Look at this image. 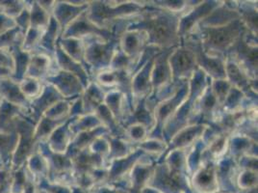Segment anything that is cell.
Returning <instances> with one entry per match:
<instances>
[{"label":"cell","mask_w":258,"mask_h":193,"mask_svg":"<svg viewBox=\"0 0 258 193\" xmlns=\"http://www.w3.org/2000/svg\"><path fill=\"white\" fill-rule=\"evenodd\" d=\"M59 47L67 54L71 59L76 61L77 63L82 64L84 61V42L82 40L67 38L62 39L60 38L58 41Z\"/></svg>","instance_id":"603a6c76"},{"label":"cell","mask_w":258,"mask_h":193,"mask_svg":"<svg viewBox=\"0 0 258 193\" xmlns=\"http://www.w3.org/2000/svg\"><path fill=\"white\" fill-rule=\"evenodd\" d=\"M153 61L154 57L149 59L136 74L132 75L130 80V90L135 101H142L150 96L152 92L151 77Z\"/></svg>","instance_id":"7c38bea8"},{"label":"cell","mask_w":258,"mask_h":193,"mask_svg":"<svg viewBox=\"0 0 258 193\" xmlns=\"http://www.w3.org/2000/svg\"><path fill=\"white\" fill-rule=\"evenodd\" d=\"M137 150L141 151L144 155H149L153 157H159L165 151L168 150V144L164 139L158 137H148L136 146Z\"/></svg>","instance_id":"d4e9b609"},{"label":"cell","mask_w":258,"mask_h":193,"mask_svg":"<svg viewBox=\"0 0 258 193\" xmlns=\"http://www.w3.org/2000/svg\"><path fill=\"white\" fill-rule=\"evenodd\" d=\"M209 128L205 124L186 125L178 129L169 140L168 150H186L191 148L197 142L203 139Z\"/></svg>","instance_id":"9c48e42d"},{"label":"cell","mask_w":258,"mask_h":193,"mask_svg":"<svg viewBox=\"0 0 258 193\" xmlns=\"http://www.w3.org/2000/svg\"><path fill=\"white\" fill-rule=\"evenodd\" d=\"M147 45H149L148 35L146 31L138 28L125 29L118 41L119 52L135 64Z\"/></svg>","instance_id":"52a82bcc"},{"label":"cell","mask_w":258,"mask_h":193,"mask_svg":"<svg viewBox=\"0 0 258 193\" xmlns=\"http://www.w3.org/2000/svg\"><path fill=\"white\" fill-rule=\"evenodd\" d=\"M0 68H8L15 70L14 59L10 49H0Z\"/></svg>","instance_id":"836d02e7"},{"label":"cell","mask_w":258,"mask_h":193,"mask_svg":"<svg viewBox=\"0 0 258 193\" xmlns=\"http://www.w3.org/2000/svg\"><path fill=\"white\" fill-rule=\"evenodd\" d=\"M104 96L105 92L100 86L97 83H88L80 99L83 114L95 113L97 108L103 104Z\"/></svg>","instance_id":"2e32d148"},{"label":"cell","mask_w":258,"mask_h":193,"mask_svg":"<svg viewBox=\"0 0 258 193\" xmlns=\"http://www.w3.org/2000/svg\"><path fill=\"white\" fill-rule=\"evenodd\" d=\"M237 183L243 189H248L257 185V171L242 169L237 178Z\"/></svg>","instance_id":"4dcf8cb0"},{"label":"cell","mask_w":258,"mask_h":193,"mask_svg":"<svg viewBox=\"0 0 258 193\" xmlns=\"http://www.w3.org/2000/svg\"><path fill=\"white\" fill-rule=\"evenodd\" d=\"M24 32L19 27L0 35V49H10L16 44L22 45Z\"/></svg>","instance_id":"f546056e"},{"label":"cell","mask_w":258,"mask_h":193,"mask_svg":"<svg viewBox=\"0 0 258 193\" xmlns=\"http://www.w3.org/2000/svg\"><path fill=\"white\" fill-rule=\"evenodd\" d=\"M24 165L26 170L32 176L36 182L43 179H46L48 176L49 168L47 160L43 154L37 149V147L35 152L27 159Z\"/></svg>","instance_id":"ac0fdd59"},{"label":"cell","mask_w":258,"mask_h":193,"mask_svg":"<svg viewBox=\"0 0 258 193\" xmlns=\"http://www.w3.org/2000/svg\"><path fill=\"white\" fill-rule=\"evenodd\" d=\"M125 95L123 92L119 90H111L108 93H105L103 104L112 113V115L119 123L121 117L124 115L125 108Z\"/></svg>","instance_id":"44dd1931"},{"label":"cell","mask_w":258,"mask_h":193,"mask_svg":"<svg viewBox=\"0 0 258 193\" xmlns=\"http://www.w3.org/2000/svg\"><path fill=\"white\" fill-rule=\"evenodd\" d=\"M10 52L14 59V64H15L14 76L12 79L17 82H20L25 75L27 67L31 58V54L22 51L21 44H16L10 47Z\"/></svg>","instance_id":"7402d4cb"},{"label":"cell","mask_w":258,"mask_h":193,"mask_svg":"<svg viewBox=\"0 0 258 193\" xmlns=\"http://www.w3.org/2000/svg\"><path fill=\"white\" fill-rule=\"evenodd\" d=\"M25 8V1H0V12L16 19Z\"/></svg>","instance_id":"1f68e13d"},{"label":"cell","mask_w":258,"mask_h":193,"mask_svg":"<svg viewBox=\"0 0 258 193\" xmlns=\"http://www.w3.org/2000/svg\"><path fill=\"white\" fill-rule=\"evenodd\" d=\"M19 85L23 96L29 102H32L43 92L44 82L31 77H23L19 82Z\"/></svg>","instance_id":"4316f807"},{"label":"cell","mask_w":258,"mask_h":193,"mask_svg":"<svg viewBox=\"0 0 258 193\" xmlns=\"http://www.w3.org/2000/svg\"><path fill=\"white\" fill-rule=\"evenodd\" d=\"M17 27L18 26H17L15 19L0 12V35L8 32V31H11Z\"/></svg>","instance_id":"d6a6232c"},{"label":"cell","mask_w":258,"mask_h":193,"mask_svg":"<svg viewBox=\"0 0 258 193\" xmlns=\"http://www.w3.org/2000/svg\"><path fill=\"white\" fill-rule=\"evenodd\" d=\"M84 61L90 68L98 70L99 72L110 68L116 52L115 46H113L110 41L95 38L88 43L84 42Z\"/></svg>","instance_id":"5b68a950"},{"label":"cell","mask_w":258,"mask_h":193,"mask_svg":"<svg viewBox=\"0 0 258 193\" xmlns=\"http://www.w3.org/2000/svg\"><path fill=\"white\" fill-rule=\"evenodd\" d=\"M19 116H27L26 112L16 106L7 103L6 101H0V132L8 133L16 130L15 120Z\"/></svg>","instance_id":"e0dca14e"},{"label":"cell","mask_w":258,"mask_h":193,"mask_svg":"<svg viewBox=\"0 0 258 193\" xmlns=\"http://www.w3.org/2000/svg\"><path fill=\"white\" fill-rule=\"evenodd\" d=\"M172 81L189 80L198 70L196 57L189 46L173 47L168 58Z\"/></svg>","instance_id":"277c9868"},{"label":"cell","mask_w":258,"mask_h":193,"mask_svg":"<svg viewBox=\"0 0 258 193\" xmlns=\"http://www.w3.org/2000/svg\"><path fill=\"white\" fill-rule=\"evenodd\" d=\"M0 168H3V167H2V166H1V164H0Z\"/></svg>","instance_id":"e575fe53"},{"label":"cell","mask_w":258,"mask_h":193,"mask_svg":"<svg viewBox=\"0 0 258 193\" xmlns=\"http://www.w3.org/2000/svg\"><path fill=\"white\" fill-rule=\"evenodd\" d=\"M172 50H169L168 53L165 54H159L154 57L151 77L152 91H160L171 82H173L171 69L168 62V58Z\"/></svg>","instance_id":"4fadbf2b"},{"label":"cell","mask_w":258,"mask_h":193,"mask_svg":"<svg viewBox=\"0 0 258 193\" xmlns=\"http://www.w3.org/2000/svg\"><path fill=\"white\" fill-rule=\"evenodd\" d=\"M194 187L200 193H215L219 188V174L217 162L202 161L195 170L192 179Z\"/></svg>","instance_id":"ba28073f"},{"label":"cell","mask_w":258,"mask_h":193,"mask_svg":"<svg viewBox=\"0 0 258 193\" xmlns=\"http://www.w3.org/2000/svg\"><path fill=\"white\" fill-rule=\"evenodd\" d=\"M244 25L240 20L216 27H203L202 45L207 54L223 57L222 54L234 47L242 37Z\"/></svg>","instance_id":"7a4b0ae2"},{"label":"cell","mask_w":258,"mask_h":193,"mask_svg":"<svg viewBox=\"0 0 258 193\" xmlns=\"http://www.w3.org/2000/svg\"><path fill=\"white\" fill-rule=\"evenodd\" d=\"M0 101H1V96H0Z\"/></svg>","instance_id":"d590c367"},{"label":"cell","mask_w":258,"mask_h":193,"mask_svg":"<svg viewBox=\"0 0 258 193\" xmlns=\"http://www.w3.org/2000/svg\"><path fill=\"white\" fill-rule=\"evenodd\" d=\"M19 141V134L16 130L3 133L0 132V164L3 168H10L12 158Z\"/></svg>","instance_id":"d6986e66"},{"label":"cell","mask_w":258,"mask_h":193,"mask_svg":"<svg viewBox=\"0 0 258 193\" xmlns=\"http://www.w3.org/2000/svg\"><path fill=\"white\" fill-rule=\"evenodd\" d=\"M58 69L59 68L56 65L53 56L42 51H37L31 54V58L24 77H31L44 81Z\"/></svg>","instance_id":"30bf717a"},{"label":"cell","mask_w":258,"mask_h":193,"mask_svg":"<svg viewBox=\"0 0 258 193\" xmlns=\"http://www.w3.org/2000/svg\"><path fill=\"white\" fill-rule=\"evenodd\" d=\"M69 120L62 126L55 129L52 134L48 137V139L44 142L47 149L53 154L67 155L70 151L74 137L69 129Z\"/></svg>","instance_id":"9a60e30c"},{"label":"cell","mask_w":258,"mask_h":193,"mask_svg":"<svg viewBox=\"0 0 258 193\" xmlns=\"http://www.w3.org/2000/svg\"><path fill=\"white\" fill-rule=\"evenodd\" d=\"M210 88L215 96L216 100L218 101L220 107H222L228 96L232 86L229 84V82L226 79H216L210 82Z\"/></svg>","instance_id":"f1b7e54d"},{"label":"cell","mask_w":258,"mask_h":193,"mask_svg":"<svg viewBox=\"0 0 258 193\" xmlns=\"http://www.w3.org/2000/svg\"><path fill=\"white\" fill-rule=\"evenodd\" d=\"M51 16L44 11L38 4V1H31L30 5V27L45 29L50 22Z\"/></svg>","instance_id":"83f0119b"},{"label":"cell","mask_w":258,"mask_h":193,"mask_svg":"<svg viewBox=\"0 0 258 193\" xmlns=\"http://www.w3.org/2000/svg\"><path fill=\"white\" fill-rule=\"evenodd\" d=\"M151 132V129L149 126L140 122H135L129 125L126 129H124L123 135L129 143L136 146L137 144L147 139Z\"/></svg>","instance_id":"cb8c5ba5"},{"label":"cell","mask_w":258,"mask_h":193,"mask_svg":"<svg viewBox=\"0 0 258 193\" xmlns=\"http://www.w3.org/2000/svg\"><path fill=\"white\" fill-rule=\"evenodd\" d=\"M142 20L143 27H138V29H142L147 33L149 45L160 50L168 47L172 49L179 42V18L175 15L160 10L158 13H147L143 15Z\"/></svg>","instance_id":"6da1fadb"},{"label":"cell","mask_w":258,"mask_h":193,"mask_svg":"<svg viewBox=\"0 0 258 193\" xmlns=\"http://www.w3.org/2000/svg\"><path fill=\"white\" fill-rule=\"evenodd\" d=\"M43 82L53 86L56 91L64 100L79 98L78 96L82 95L85 90V86L79 77L60 69L56 70Z\"/></svg>","instance_id":"8992f818"},{"label":"cell","mask_w":258,"mask_h":193,"mask_svg":"<svg viewBox=\"0 0 258 193\" xmlns=\"http://www.w3.org/2000/svg\"><path fill=\"white\" fill-rule=\"evenodd\" d=\"M35 123L25 116H19L15 120V129L19 134V141L11 161L12 171L22 167L27 159L36 150L37 143L34 138Z\"/></svg>","instance_id":"3957f363"},{"label":"cell","mask_w":258,"mask_h":193,"mask_svg":"<svg viewBox=\"0 0 258 193\" xmlns=\"http://www.w3.org/2000/svg\"><path fill=\"white\" fill-rule=\"evenodd\" d=\"M78 99L79 98L75 100H61L57 102L43 113V117L54 122H67L69 119L72 118L73 108Z\"/></svg>","instance_id":"ffe728a7"},{"label":"cell","mask_w":258,"mask_h":193,"mask_svg":"<svg viewBox=\"0 0 258 193\" xmlns=\"http://www.w3.org/2000/svg\"><path fill=\"white\" fill-rule=\"evenodd\" d=\"M45 29L29 27L23 35L22 45H21L22 51L29 54L35 53L39 49V45L42 41Z\"/></svg>","instance_id":"484cf974"},{"label":"cell","mask_w":258,"mask_h":193,"mask_svg":"<svg viewBox=\"0 0 258 193\" xmlns=\"http://www.w3.org/2000/svg\"><path fill=\"white\" fill-rule=\"evenodd\" d=\"M0 96L2 100L13 106L23 109L26 112V118L29 117L30 102L23 96L19 82L13 80L12 78L0 80Z\"/></svg>","instance_id":"5bb4252c"},{"label":"cell","mask_w":258,"mask_h":193,"mask_svg":"<svg viewBox=\"0 0 258 193\" xmlns=\"http://www.w3.org/2000/svg\"><path fill=\"white\" fill-rule=\"evenodd\" d=\"M89 5V1H56L52 17L61 26L62 32L79 15L86 11Z\"/></svg>","instance_id":"8fae6325"}]
</instances>
